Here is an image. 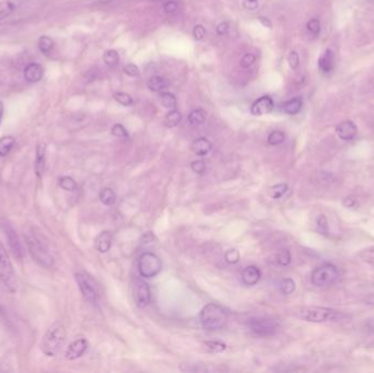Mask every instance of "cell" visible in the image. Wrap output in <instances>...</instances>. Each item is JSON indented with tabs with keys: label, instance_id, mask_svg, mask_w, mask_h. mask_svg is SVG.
Masks as SVG:
<instances>
[{
	"label": "cell",
	"instance_id": "cell-1",
	"mask_svg": "<svg viewBox=\"0 0 374 373\" xmlns=\"http://www.w3.org/2000/svg\"><path fill=\"white\" fill-rule=\"evenodd\" d=\"M25 245L29 253L38 265L45 268L53 266L54 257L51 253L49 240L43 234L40 229L33 225H29L24 229Z\"/></svg>",
	"mask_w": 374,
	"mask_h": 373
},
{
	"label": "cell",
	"instance_id": "cell-2",
	"mask_svg": "<svg viewBox=\"0 0 374 373\" xmlns=\"http://www.w3.org/2000/svg\"><path fill=\"white\" fill-rule=\"evenodd\" d=\"M66 340V329L59 322L51 324L42 339L41 349L47 357H55Z\"/></svg>",
	"mask_w": 374,
	"mask_h": 373
},
{
	"label": "cell",
	"instance_id": "cell-3",
	"mask_svg": "<svg viewBox=\"0 0 374 373\" xmlns=\"http://www.w3.org/2000/svg\"><path fill=\"white\" fill-rule=\"evenodd\" d=\"M228 314L224 309L216 303H208L201 312L202 326L207 331H218L224 327Z\"/></svg>",
	"mask_w": 374,
	"mask_h": 373
},
{
	"label": "cell",
	"instance_id": "cell-4",
	"mask_svg": "<svg viewBox=\"0 0 374 373\" xmlns=\"http://www.w3.org/2000/svg\"><path fill=\"white\" fill-rule=\"evenodd\" d=\"M298 318L312 323H324V322H335L340 318V314L336 310L329 309V307L322 306H306L302 307L297 312Z\"/></svg>",
	"mask_w": 374,
	"mask_h": 373
},
{
	"label": "cell",
	"instance_id": "cell-5",
	"mask_svg": "<svg viewBox=\"0 0 374 373\" xmlns=\"http://www.w3.org/2000/svg\"><path fill=\"white\" fill-rule=\"evenodd\" d=\"M339 279L338 268L330 263L316 267L311 275V283L317 288H325L337 283Z\"/></svg>",
	"mask_w": 374,
	"mask_h": 373
},
{
	"label": "cell",
	"instance_id": "cell-6",
	"mask_svg": "<svg viewBox=\"0 0 374 373\" xmlns=\"http://www.w3.org/2000/svg\"><path fill=\"white\" fill-rule=\"evenodd\" d=\"M162 270L160 257L152 252H145L138 259V271L143 278H153Z\"/></svg>",
	"mask_w": 374,
	"mask_h": 373
},
{
	"label": "cell",
	"instance_id": "cell-7",
	"mask_svg": "<svg viewBox=\"0 0 374 373\" xmlns=\"http://www.w3.org/2000/svg\"><path fill=\"white\" fill-rule=\"evenodd\" d=\"M251 331L260 337H268L276 334L279 323L272 318H255L249 322Z\"/></svg>",
	"mask_w": 374,
	"mask_h": 373
},
{
	"label": "cell",
	"instance_id": "cell-8",
	"mask_svg": "<svg viewBox=\"0 0 374 373\" xmlns=\"http://www.w3.org/2000/svg\"><path fill=\"white\" fill-rule=\"evenodd\" d=\"M75 277L78 287H79L84 298L92 305H97L99 300V292L94 280L85 272H77Z\"/></svg>",
	"mask_w": 374,
	"mask_h": 373
},
{
	"label": "cell",
	"instance_id": "cell-9",
	"mask_svg": "<svg viewBox=\"0 0 374 373\" xmlns=\"http://www.w3.org/2000/svg\"><path fill=\"white\" fill-rule=\"evenodd\" d=\"M0 283H2L8 288H11L15 285L14 265L1 243H0Z\"/></svg>",
	"mask_w": 374,
	"mask_h": 373
},
{
	"label": "cell",
	"instance_id": "cell-10",
	"mask_svg": "<svg viewBox=\"0 0 374 373\" xmlns=\"http://www.w3.org/2000/svg\"><path fill=\"white\" fill-rule=\"evenodd\" d=\"M134 300L136 305L143 309L151 302L150 287L146 281L138 279L134 284Z\"/></svg>",
	"mask_w": 374,
	"mask_h": 373
},
{
	"label": "cell",
	"instance_id": "cell-11",
	"mask_svg": "<svg viewBox=\"0 0 374 373\" xmlns=\"http://www.w3.org/2000/svg\"><path fill=\"white\" fill-rule=\"evenodd\" d=\"M3 231H5V236L8 243H9L12 253H14L17 258L22 259L24 256V247L22 245V242L20 241L18 234L16 233L15 229L11 225L6 224L3 225Z\"/></svg>",
	"mask_w": 374,
	"mask_h": 373
},
{
	"label": "cell",
	"instance_id": "cell-12",
	"mask_svg": "<svg viewBox=\"0 0 374 373\" xmlns=\"http://www.w3.org/2000/svg\"><path fill=\"white\" fill-rule=\"evenodd\" d=\"M275 107L272 99L269 95H263L256 100L251 107V113L254 116H262L269 114Z\"/></svg>",
	"mask_w": 374,
	"mask_h": 373
},
{
	"label": "cell",
	"instance_id": "cell-13",
	"mask_svg": "<svg viewBox=\"0 0 374 373\" xmlns=\"http://www.w3.org/2000/svg\"><path fill=\"white\" fill-rule=\"evenodd\" d=\"M89 342L85 338H79V339L73 340L70 345L67 347L65 356L68 360H76L82 357L88 349Z\"/></svg>",
	"mask_w": 374,
	"mask_h": 373
},
{
	"label": "cell",
	"instance_id": "cell-14",
	"mask_svg": "<svg viewBox=\"0 0 374 373\" xmlns=\"http://www.w3.org/2000/svg\"><path fill=\"white\" fill-rule=\"evenodd\" d=\"M336 133L341 140L349 141L352 140L358 134V127L352 120H343L337 125Z\"/></svg>",
	"mask_w": 374,
	"mask_h": 373
},
{
	"label": "cell",
	"instance_id": "cell-15",
	"mask_svg": "<svg viewBox=\"0 0 374 373\" xmlns=\"http://www.w3.org/2000/svg\"><path fill=\"white\" fill-rule=\"evenodd\" d=\"M34 169H35V174L38 179H42L45 173L46 169V146L45 144H38L36 147V155H35V163H34Z\"/></svg>",
	"mask_w": 374,
	"mask_h": 373
},
{
	"label": "cell",
	"instance_id": "cell-16",
	"mask_svg": "<svg viewBox=\"0 0 374 373\" xmlns=\"http://www.w3.org/2000/svg\"><path fill=\"white\" fill-rule=\"evenodd\" d=\"M241 278L246 286H255L259 283L260 278H262V271H259L258 267L254 265L246 266L241 272Z\"/></svg>",
	"mask_w": 374,
	"mask_h": 373
},
{
	"label": "cell",
	"instance_id": "cell-17",
	"mask_svg": "<svg viewBox=\"0 0 374 373\" xmlns=\"http://www.w3.org/2000/svg\"><path fill=\"white\" fill-rule=\"evenodd\" d=\"M43 75H44V69L37 63H31L29 64L24 69L23 76L24 79L27 80L29 84H35V82L40 81Z\"/></svg>",
	"mask_w": 374,
	"mask_h": 373
},
{
	"label": "cell",
	"instance_id": "cell-18",
	"mask_svg": "<svg viewBox=\"0 0 374 373\" xmlns=\"http://www.w3.org/2000/svg\"><path fill=\"white\" fill-rule=\"evenodd\" d=\"M113 244V236L110 231H103L99 234L94 241L95 250L100 253H107Z\"/></svg>",
	"mask_w": 374,
	"mask_h": 373
},
{
	"label": "cell",
	"instance_id": "cell-19",
	"mask_svg": "<svg viewBox=\"0 0 374 373\" xmlns=\"http://www.w3.org/2000/svg\"><path fill=\"white\" fill-rule=\"evenodd\" d=\"M192 150L198 157H205L212 150V144L207 138L201 137L193 142Z\"/></svg>",
	"mask_w": 374,
	"mask_h": 373
},
{
	"label": "cell",
	"instance_id": "cell-20",
	"mask_svg": "<svg viewBox=\"0 0 374 373\" xmlns=\"http://www.w3.org/2000/svg\"><path fill=\"white\" fill-rule=\"evenodd\" d=\"M147 85L152 92L162 93L170 86V82L168 79H165V78L161 76H153L148 80Z\"/></svg>",
	"mask_w": 374,
	"mask_h": 373
},
{
	"label": "cell",
	"instance_id": "cell-21",
	"mask_svg": "<svg viewBox=\"0 0 374 373\" xmlns=\"http://www.w3.org/2000/svg\"><path fill=\"white\" fill-rule=\"evenodd\" d=\"M319 67L321 69V71H323L324 73H328L333 70L334 68V53L332 50L327 49L324 54L321 56L319 59Z\"/></svg>",
	"mask_w": 374,
	"mask_h": 373
},
{
	"label": "cell",
	"instance_id": "cell-22",
	"mask_svg": "<svg viewBox=\"0 0 374 373\" xmlns=\"http://www.w3.org/2000/svg\"><path fill=\"white\" fill-rule=\"evenodd\" d=\"M302 108V100L300 98H293L287 101L284 105H282V110L286 114L289 115H295L301 111Z\"/></svg>",
	"mask_w": 374,
	"mask_h": 373
},
{
	"label": "cell",
	"instance_id": "cell-23",
	"mask_svg": "<svg viewBox=\"0 0 374 373\" xmlns=\"http://www.w3.org/2000/svg\"><path fill=\"white\" fill-rule=\"evenodd\" d=\"M16 144V139L12 136H5L0 138V157H6L10 153Z\"/></svg>",
	"mask_w": 374,
	"mask_h": 373
},
{
	"label": "cell",
	"instance_id": "cell-24",
	"mask_svg": "<svg viewBox=\"0 0 374 373\" xmlns=\"http://www.w3.org/2000/svg\"><path fill=\"white\" fill-rule=\"evenodd\" d=\"M103 62L107 67L115 68L119 64V54L115 50H108L103 55Z\"/></svg>",
	"mask_w": 374,
	"mask_h": 373
},
{
	"label": "cell",
	"instance_id": "cell-25",
	"mask_svg": "<svg viewBox=\"0 0 374 373\" xmlns=\"http://www.w3.org/2000/svg\"><path fill=\"white\" fill-rule=\"evenodd\" d=\"M99 198L103 205H105V206L114 205L115 202H116V195L114 193V190H113L112 188H107V187L103 188L101 192H100Z\"/></svg>",
	"mask_w": 374,
	"mask_h": 373
},
{
	"label": "cell",
	"instance_id": "cell-26",
	"mask_svg": "<svg viewBox=\"0 0 374 373\" xmlns=\"http://www.w3.org/2000/svg\"><path fill=\"white\" fill-rule=\"evenodd\" d=\"M182 120V114L178 112L176 108L174 110H170V112L165 116V125L169 128H174L176 127L178 124L181 123Z\"/></svg>",
	"mask_w": 374,
	"mask_h": 373
},
{
	"label": "cell",
	"instance_id": "cell-27",
	"mask_svg": "<svg viewBox=\"0 0 374 373\" xmlns=\"http://www.w3.org/2000/svg\"><path fill=\"white\" fill-rule=\"evenodd\" d=\"M160 101L163 107L169 108V110H174L177 106V100L173 93L162 92L160 97Z\"/></svg>",
	"mask_w": 374,
	"mask_h": 373
},
{
	"label": "cell",
	"instance_id": "cell-28",
	"mask_svg": "<svg viewBox=\"0 0 374 373\" xmlns=\"http://www.w3.org/2000/svg\"><path fill=\"white\" fill-rule=\"evenodd\" d=\"M205 112L202 108H197V110H194L189 113L188 123L192 126H198V125H202L205 121Z\"/></svg>",
	"mask_w": 374,
	"mask_h": 373
},
{
	"label": "cell",
	"instance_id": "cell-29",
	"mask_svg": "<svg viewBox=\"0 0 374 373\" xmlns=\"http://www.w3.org/2000/svg\"><path fill=\"white\" fill-rule=\"evenodd\" d=\"M15 10V3L10 1V0H2V1H0V20L8 18V17L14 14Z\"/></svg>",
	"mask_w": 374,
	"mask_h": 373
},
{
	"label": "cell",
	"instance_id": "cell-30",
	"mask_svg": "<svg viewBox=\"0 0 374 373\" xmlns=\"http://www.w3.org/2000/svg\"><path fill=\"white\" fill-rule=\"evenodd\" d=\"M58 184L60 187L65 190H67V192L73 193V192H77L78 189V184L70 176H62L58 181Z\"/></svg>",
	"mask_w": 374,
	"mask_h": 373
},
{
	"label": "cell",
	"instance_id": "cell-31",
	"mask_svg": "<svg viewBox=\"0 0 374 373\" xmlns=\"http://www.w3.org/2000/svg\"><path fill=\"white\" fill-rule=\"evenodd\" d=\"M289 186L285 184V183H280V184H276L275 186H272L269 189V195L272 199H279L281 198L284 195L288 192Z\"/></svg>",
	"mask_w": 374,
	"mask_h": 373
},
{
	"label": "cell",
	"instance_id": "cell-32",
	"mask_svg": "<svg viewBox=\"0 0 374 373\" xmlns=\"http://www.w3.org/2000/svg\"><path fill=\"white\" fill-rule=\"evenodd\" d=\"M38 50H40L43 54H49L54 46V41L51 40L50 36L43 35L38 38Z\"/></svg>",
	"mask_w": 374,
	"mask_h": 373
},
{
	"label": "cell",
	"instance_id": "cell-33",
	"mask_svg": "<svg viewBox=\"0 0 374 373\" xmlns=\"http://www.w3.org/2000/svg\"><path fill=\"white\" fill-rule=\"evenodd\" d=\"M111 133L113 136L119 138V139L126 140L129 138V134L127 132V129H126L121 124H115L114 126L112 127Z\"/></svg>",
	"mask_w": 374,
	"mask_h": 373
},
{
	"label": "cell",
	"instance_id": "cell-34",
	"mask_svg": "<svg viewBox=\"0 0 374 373\" xmlns=\"http://www.w3.org/2000/svg\"><path fill=\"white\" fill-rule=\"evenodd\" d=\"M285 140H286L285 133H282L280 131H275V132L271 133V135L268 136V139H267L268 144L272 145V146L281 145Z\"/></svg>",
	"mask_w": 374,
	"mask_h": 373
},
{
	"label": "cell",
	"instance_id": "cell-35",
	"mask_svg": "<svg viewBox=\"0 0 374 373\" xmlns=\"http://www.w3.org/2000/svg\"><path fill=\"white\" fill-rule=\"evenodd\" d=\"M115 99V101L119 102L120 105L123 106H130L134 104V100L133 98L130 97V95L128 93H125V92H116L114 93V95H113Z\"/></svg>",
	"mask_w": 374,
	"mask_h": 373
},
{
	"label": "cell",
	"instance_id": "cell-36",
	"mask_svg": "<svg viewBox=\"0 0 374 373\" xmlns=\"http://www.w3.org/2000/svg\"><path fill=\"white\" fill-rule=\"evenodd\" d=\"M295 290V283L293 279L285 278L280 283V291L284 294H291Z\"/></svg>",
	"mask_w": 374,
	"mask_h": 373
},
{
	"label": "cell",
	"instance_id": "cell-37",
	"mask_svg": "<svg viewBox=\"0 0 374 373\" xmlns=\"http://www.w3.org/2000/svg\"><path fill=\"white\" fill-rule=\"evenodd\" d=\"M276 261L281 266H288L291 263V254L288 250H281L278 252Z\"/></svg>",
	"mask_w": 374,
	"mask_h": 373
},
{
	"label": "cell",
	"instance_id": "cell-38",
	"mask_svg": "<svg viewBox=\"0 0 374 373\" xmlns=\"http://www.w3.org/2000/svg\"><path fill=\"white\" fill-rule=\"evenodd\" d=\"M205 346L208 349L214 351V353H222L225 349H227V345L224 342L220 341V340H214V341H206Z\"/></svg>",
	"mask_w": 374,
	"mask_h": 373
},
{
	"label": "cell",
	"instance_id": "cell-39",
	"mask_svg": "<svg viewBox=\"0 0 374 373\" xmlns=\"http://www.w3.org/2000/svg\"><path fill=\"white\" fill-rule=\"evenodd\" d=\"M224 259L229 264H237L240 261V252L237 249H230L225 252Z\"/></svg>",
	"mask_w": 374,
	"mask_h": 373
},
{
	"label": "cell",
	"instance_id": "cell-40",
	"mask_svg": "<svg viewBox=\"0 0 374 373\" xmlns=\"http://www.w3.org/2000/svg\"><path fill=\"white\" fill-rule=\"evenodd\" d=\"M288 64L290 68L292 69V70H297L299 65H300V57H299V54L297 53L295 51H291L289 55H288Z\"/></svg>",
	"mask_w": 374,
	"mask_h": 373
},
{
	"label": "cell",
	"instance_id": "cell-41",
	"mask_svg": "<svg viewBox=\"0 0 374 373\" xmlns=\"http://www.w3.org/2000/svg\"><path fill=\"white\" fill-rule=\"evenodd\" d=\"M306 29L313 35H317L321 32V23L317 19H311L306 23Z\"/></svg>",
	"mask_w": 374,
	"mask_h": 373
},
{
	"label": "cell",
	"instance_id": "cell-42",
	"mask_svg": "<svg viewBox=\"0 0 374 373\" xmlns=\"http://www.w3.org/2000/svg\"><path fill=\"white\" fill-rule=\"evenodd\" d=\"M124 72L128 77L137 78L139 77V75H140V69H139L135 64H128L124 67Z\"/></svg>",
	"mask_w": 374,
	"mask_h": 373
},
{
	"label": "cell",
	"instance_id": "cell-43",
	"mask_svg": "<svg viewBox=\"0 0 374 373\" xmlns=\"http://www.w3.org/2000/svg\"><path fill=\"white\" fill-rule=\"evenodd\" d=\"M190 168H192V170L195 173H197V174H204L206 171V163L204 160H196V161L192 162Z\"/></svg>",
	"mask_w": 374,
	"mask_h": 373
},
{
	"label": "cell",
	"instance_id": "cell-44",
	"mask_svg": "<svg viewBox=\"0 0 374 373\" xmlns=\"http://www.w3.org/2000/svg\"><path fill=\"white\" fill-rule=\"evenodd\" d=\"M193 36L196 41H203L206 36V30L202 24H196L193 29Z\"/></svg>",
	"mask_w": 374,
	"mask_h": 373
},
{
	"label": "cell",
	"instance_id": "cell-45",
	"mask_svg": "<svg viewBox=\"0 0 374 373\" xmlns=\"http://www.w3.org/2000/svg\"><path fill=\"white\" fill-rule=\"evenodd\" d=\"M316 225H317V229H319L322 233H327L328 223H327V219H326V217L324 215H321L319 218L316 219Z\"/></svg>",
	"mask_w": 374,
	"mask_h": 373
},
{
	"label": "cell",
	"instance_id": "cell-46",
	"mask_svg": "<svg viewBox=\"0 0 374 373\" xmlns=\"http://www.w3.org/2000/svg\"><path fill=\"white\" fill-rule=\"evenodd\" d=\"M360 258L363 262H367L369 264H373L374 265V249L365 250L363 252L360 253Z\"/></svg>",
	"mask_w": 374,
	"mask_h": 373
},
{
	"label": "cell",
	"instance_id": "cell-47",
	"mask_svg": "<svg viewBox=\"0 0 374 373\" xmlns=\"http://www.w3.org/2000/svg\"><path fill=\"white\" fill-rule=\"evenodd\" d=\"M256 60V56L253 54H246L243 56V58L241 59V66L243 68H249L252 65L255 63Z\"/></svg>",
	"mask_w": 374,
	"mask_h": 373
},
{
	"label": "cell",
	"instance_id": "cell-48",
	"mask_svg": "<svg viewBox=\"0 0 374 373\" xmlns=\"http://www.w3.org/2000/svg\"><path fill=\"white\" fill-rule=\"evenodd\" d=\"M177 8H178V3L175 1V0H170V1H167L164 3L163 10L167 12V14L171 15L177 10Z\"/></svg>",
	"mask_w": 374,
	"mask_h": 373
},
{
	"label": "cell",
	"instance_id": "cell-49",
	"mask_svg": "<svg viewBox=\"0 0 374 373\" xmlns=\"http://www.w3.org/2000/svg\"><path fill=\"white\" fill-rule=\"evenodd\" d=\"M243 7H244L246 10L254 11L258 8V0H244V1H243Z\"/></svg>",
	"mask_w": 374,
	"mask_h": 373
},
{
	"label": "cell",
	"instance_id": "cell-50",
	"mask_svg": "<svg viewBox=\"0 0 374 373\" xmlns=\"http://www.w3.org/2000/svg\"><path fill=\"white\" fill-rule=\"evenodd\" d=\"M216 30H217V33H218V35L223 36L229 32V24L227 22H221L217 25Z\"/></svg>",
	"mask_w": 374,
	"mask_h": 373
},
{
	"label": "cell",
	"instance_id": "cell-51",
	"mask_svg": "<svg viewBox=\"0 0 374 373\" xmlns=\"http://www.w3.org/2000/svg\"><path fill=\"white\" fill-rule=\"evenodd\" d=\"M258 21H259L260 23H262V24L264 25V27H266V28H268V29H272V22H271V20H269L268 18H265V17H259Z\"/></svg>",
	"mask_w": 374,
	"mask_h": 373
},
{
	"label": "cell",
	"instance_id": "cell-52",
	"mask_svg": "<svg viewBox=\"0 0 374 373\" xmlns=\"http://www.w3.org/2000/svg\"><path fill=\"white\" fill-rule=\"evenodd\" d=\"M357 201L354 198V197H347L345 198V201H343V205H345L346 207H354L356 205Z\"/></svg>",
	"mask_w": 374,
	"mask_h": 373
},
{
	"label": "cell",
	"instance_id": "cell-53",
	"mask_svg": "<svg viewBox=\"0 0 374 373\" xmlns=\"http://www.w3.org/2000/svg\"><path fill=\"white\" fill-rule=\"evenodd\" d=\"M7 30H8V25L0 23V35H2V34L7 31Z\"/></svg>",
	"mask_w": 374,
	"mask_h": 373
},
{
	"label": "cell",
	"instance_id": "cell-54",
	"mask_svg": "<svg viewBox=\"0 0 374 373\" xmlns=\"http://www.w3.org/2000/svg\"><path fill=\"white\" fill-rule=\"evenodd\" d=\"M2 115H3V103L0 101V123H1Z\"/></svg>",
	"mask_w": 374,
	"mask_h": 373
},
{
	"label": "cell",
	"instance_id": "cell-55",
	"mask_svg": "<svg viewBox=\"0 0 374 373\" xmlns=\"http://www.w3.org/2000/svg\"><path fill=\"white\" fill-rule=\"evenodd\" d=\"M100 2H104V3H111V2H116V1H121V0H98Z\"/></svg>",
	"mask_w": 374,
	"mask_h": 373
},
{
	"label": "cell",
	"instance_id": "cell-56",
	"mask_svg": "<svg viewBox=\"0 0 374 373\" xmlns=\"http://www.w3.org/2000/svg\"><path fill=\"white\" fill-rule=\"evenodd\" d=\"M148 1H160V0H148Z\"/></svg>",
	"mask_w": 374,
	"mask_h": 373
}]
</instances>
